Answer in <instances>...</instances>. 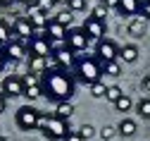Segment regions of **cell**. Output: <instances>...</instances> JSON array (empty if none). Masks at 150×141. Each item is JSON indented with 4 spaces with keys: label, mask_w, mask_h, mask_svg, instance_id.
Segmentation results:
<instances>
[{
    "label": "cell",
    "mask_w": 150,
    "mask_h": 141,
    "mask_svg": "<svg viewBox=\"0 0 150 141\" xmlns=\"http://www.w3.org/2000/svg\"><path fill=\"white\" fill-rule=\"evenodd\" d=\"M96 3H98V5H105V0H96Z\"/></svg>",
    "instance_id": "cell-42"
},
{
    "label": "cell",
    "mask_w": 150,
    "mask_h": 141,
    "mask_svg": "<svg viewBox=\"0 0 150 141\" xmlns=\"http://www.w3.org/2000/svg\"><path fill=\"white\" fill-rule=\"evenodd\" d=\"M136 110H138V115L143 120H150V98H141L138 105H136Z\"/></svg>",
    "instance_id": "cell-26"
},
{
    "label": "cell",
    "mask_w": 150,
    "mask_h": 141,
    "mask_svg": "<svg viewBox=\"0 0 150 141\" xmlns=\"http://www.w3.org/2000/svg\"><path fill=\"white\" fill-rule=\"evenodd\" d=\"M119 57L124 60V62H136V60H138V46H134V43L122 46L119 48Z\"/></svg>",
    "instance_id": "cell-17"
},
{
    "label": "cell",
    "mask_w": 150,
    "mask_h": 141,
    "mask_svg": "<svg viewBox=\"0 0 150 141\" xmlns=\"http://www.w3.org/2000/svg\"><path fill=\"white\" fill-rule=\"evenodd\" d=\"M117 132L122 136H134L136 134V122H134V120H129V117H124L122 122H119V127H117Z\"/></svg>",
    "instance_id": "cell-20"
},
{
    "label": "cell",
    "mask_w": 150,
    "mask_h": 141,
    "mask_svg": "<svg viewBox=\"0 0 150 141\" xmlns=\"http://www.w3.org/2000/svg\"><path fill=\"white\" fill-rule=\"evenodd\" d=\"M126 29H129V34H131V36H136V38H138V36H143V31H145V19H143V17H134V19L129 22V26H126Z\"/></svg>",
    "instance_id": "cell-19"
},
{
    "label": "cell",
    "mask_w": 150,
    "mask_h": 141,
    "mask_svg": "<svg viewBox=\"0 0 150 141\" xmlns=\"http://www.w3.org/2000/svg\"><path fill=\"white\" fill-rule=\"evenodd\" d=\"M5 108H7V98H5V93L0 91V115L5 112Z\"/></svg>",
    "instance_id": "cell-36"
},
{
    "label": "cell",
    "mask_w": 150,
    "mask_h": 141,
    "mask_svg": "<svg viewBox=\"0 0 150 141\" xmlns=\"http://www.w3.org/2000/svg\"><path fill=\"white\" fill-rule=\"evenodd\" d=\"M45 36L50 38V41H64V38H67V29L62 24H57L55 19H50V24L45 29Z\"/></svg>",
    "instance_id": "cell-16"
},
{
    "label": "cell",
    "mask_w": 150,
    "mask_h": 141,
    "mask_svg": "<svg viewBox=\"0 0 150 141\" xmlns=\"http://www.w3.org/2000/svg\"><path fill=\"white\" fill-rule=\"evenodd\" d=\"M103 74H107V77H119V74H122V65L117 62V60H115V62H105V65H103Z\"/></svg>",
    "instance_id": "cell-25"
},
{
    "label": "cell",
    "mask_w": 150,
    "mask_h": 141,
    "mask_svg": "<svg viewBox=\"0 0 150 141\" xmlns=\"http://www.w3.org/2000/svg\"><path fill=\"white\" fill-rule=\"evenodd\" d=\"M124 96V91H122V86H117V84H112V86H107V93H105V100H110V103H117V100Z\"/></svg>",
    "instance_id": "cell-22"
},
{
    "label": "cell",
    "mask_w": 150,
    "mask_h": 141,
    "mask_svg": "<svg viewBox=\"0 0 150 141\" xmlns=\"http://www.w3.org/2000/svg\"><path fill=\"white\" fill-rule=\"evenodd\" d=\"M88 89H91V96H93V98H105V93H107V86L103 84V79L96 82L93 86H88Z\"/></svg>",
    "instance_id": "cell-27"
},
{
    "label": "cell",
    "mask_w": 150,
    "mask_h": 141,
    "mask_svg": "<svg viewBox=\"0 0 150 141\" xmlns=\"http://www.w3.org/2000/svg\"><path fill=\"white\" fill-rule=\"evenodd\" d=\"M52 7H55V3H52V0H38V3H36V10H38V12H43V14H48Z\"/></svg>",
    "instance_id": "cell-31"
},
{
    "label": "cell",
    "mask_w": 150,
    "mask_h": 141,
    "mask_svg": "<svg viewBox=\"0 0 150 141\" xmlns=\"http://www.w3.org/2000/svg\"><path fill=\"white\" fill-rule=\"evenodd\" d=\"M0 91L5 93V98H17V96H24V82L22 77L17 74H7L0 84Z\"/></svg>",
    "instance_id": "cell-10"
},
{
    "label": "cell",
    "mask_w": 150,
    "mask_h": 141,
    "mask_svg": "<svg viewBox=\"0 0 150 141\" xmlns=\"http://www.w3.org/2000/svg\"><path fill=\"white\" fill-rule=\"evenodd\" d=\"M26 10H29V22H31L33 31H45V29H48V24H50L48 14L38 12V10H36V5H33V7H26Z\"/></svg>",
    "instance_id": "cell-15"
},
{
    "label": "cell",
    "mask_w": 150,
    "mask_h": 141,
    "mask_svg": "<svg viewBox=\"0 0 150 141\" xmlns=\"http://www.w3.org/2000/svg\"><path fill=\"white\" fill-rule=\"evenodd\" d=\"M41 89H43V96L52 100L55 105L69 103V98L76 91V77L60 67H48L41 74Z\"/></svg>",
    "instance_id": "cell-1"
},
{
    "label": "cell",
    "mask_w": 150,
    "mask_h": 141,
    "mask_svg": "<svg viewBox=\"0 0 150 141\" xmlns=\"http://www.w3.org/2000/svg\"><path fill=\"white\" fill-rule=\"evenodd\" d=\"M131 105H134V100H131L126 93H124V96L117 100V103H115V108H117L119 112H129V110H131Z\"/></svg>",
    "instance_id": "cell-28"
},
{
    "label": "cell",
    "mask_w": 150,
    "mask_h": 141,
    "mask_svg": "<svg viewBox=\"0 0 150 141\" xmlns=\"http://www.w3.org/2000/svg\"><path fill=\"white\" fill-rule=\"evenodd\" d=\"M48 69V60L45 57H29V74H43Z\"/></svg>",
    "instance_id": "cell-18"
},
{
    "label": "cell",
    "mask_w": 150,
    "mask_h": 141,
    "mask_svg": "<svg viewBox=\"0 0 150 141\" xmlns=\"http://www.w3.org/2000/svg\"><path fill=\"white\" fill-rule=\"evenodd\" d=\"M141 7H143V0H119V7H117V12L122 14V17H138L141 14Z\"/></svg>",
    "instance_id": "cell-14"
},
{
    "label": "cell",
    "mask_w": 150,
    "mask_h": 141,
    "mask_svg": "<svg viewBox=\"0 0 150 141\" xmlns=\"http://www.w3.org/2000/svg\"><path fill=\"white\" fill-rule=\"evenodd\" d=\"M88 38H86V34H83V29H67V38H64V46L71 50V53H81V50H86L88 48Z\"/></svg>",
    "instance_id": "cell-9"
},
{
    "label": "cell",
    "mask_w": 150,
    "mask_h": 141,
    "mask_svg": "<svg viewBox=\"0 0 150 141\" xmlns=\"http://www.w3.org/2000/svg\"><path fill=\"white\" fill-rule=\"evenodd\" d=\"M50 57H52V62H55V67H60V69H74V62H76V55H74L67 46H57V48H52V53H50Z\"/></svg>",
    "instance_id": "cell-8"
},
{
    "label": "cell",
    "mask_w": 150,
    "mask_h": 141,
    "mask_svg": "<svg viewBox=\"0 0 150 141\" xmlns=\"http://www.w3.org/2000/svg\"><path fill=\"white\" fill-rule=\"evenodd\" d=\"M10 29H12V36L19 38V41H29V38L36 34L33 26H31V22H29V17H17L14 22L10 24Z\"/></svg>",
    "instance_id": "cell-11"
},
{
    "label": "cell",
    "mask_w": 150,
    "mask_h": 141,
    "mask_svg": "<svg viewBox=\"0 0 150 141\" xmlns=\"http://www.w3.org/2000/svg\"><path fill=\"white\" fill-rule=\"evenodd\" d=\"M117 134V129L115 127H110V125H105L103 129H100V136H103V141H112V136Z\"/></svg>",
    "instance_id": "cell-32"
},
{
    "label": "cell",
    "mask_w": 150,
    "mask_h": 141,
    "mask_svg": "<svg viewBox=\"0 0 150 141\" xmlns=\"http://www.w3.org/2000/svg\"><path fill=\"white\" fill-rule=\"evenodd\" d=\"M71 19H74V12H71V10H60L57 14H55V22H57V24H62L64 29L71 24Z\"/></svg>",
    "instance_id": "cell-24"
},
{
    "label": "cell",
    "mask_w": 150,
    "mask_h": 141,
    "mask_svg": "<svg viewBox=\"0 0 150 141\" xmlns=\"http://www.w3.org/2000/svg\"><path fill=\"white\" fill-rule=\"evenodd\" d=\"M143 89H145V91H150V74H145V77H143Z\"/></svg>",
    "instance_id": "cell-39"
},
{
    "label": "cell",
    "mask_w": 150,
    "mask_h": 141,
    "mask_svg": "<svg viewBox=\"0 0 150 141\" xmlns=\"http://www.w3.org/2000/svg\"><path fill=\"white\" fill-rule=\"evenodd\" d=\"M7 67V53H5V46H0V72Z\"/></svg>",
    "instance_id": "cell-34"
},
{
    "label": "cell",
    "mask_w": 150,
    "mask_h": 141,
    "mask_svg": "<svg viewBox=\"0 0 150 141\" xmlns=\"http://www.w3.org/2000/svg\"><path fill=\"white\" fill-rule=\"evenodd\" d=\"M71 115H74V105H71V103H60V105H55V117L67 120V122H69Z\"/></svg>",
    "instance_id": "cell-21"
},
{
    "label": "cell",
    "mask_w": 150,
    "mask_h": 141,
    "mask_svg": "<svg viewBox=\"0 0 150 141\" xmlns=\"http://www.w3.org/2000/svg\"><path fill=\"white\" fill-rule=\"evenodd\" d=\"M79 134H81V136H83V139H91V136H93V134H96V129H93V127H91V125H83V127H81V129H79Z\"/></svg>",
    "instance_id": "cell-33"
},
{
    "label": "cell",
    "mask_w": 150,
    "mask_h": 141,
    "mask_svg": "<svg viewBox=\"0 0 150 141\" xmlns=\"http://www.w3.org/2000/svg\"><path fill=\"white\" fill-rule=\"evenodd\" d=\"M22 82H24V96L29 100H36V98H41L43 96V89H41V77H36V74H24L22 77Z\"/></svg>",
    "instance_id": "cell-12"
},
{
    "label": "cell",
    "mask_w": 150,
    "mask_h": 141,
    "mask_svg": "<svg viewBox=\"0 0 150 141\" xmlns=\"http://www.w3.org/2000/svg\"><path fill=\"white\" fill-rule=\"evenodd\" d=\"M67 10H71V12H83V10H86V0H67Z\"/></svg>",
    "instance_id": "cell-30"
},
{
    "label": "cell",
    "mask_w": 150,
    "mask_h": 141,
    "mask_svg": "<svg viewBox=\"0 0 150 141\" xmlns=\"http://www.w3.org/2000/svg\"><path fill=\"white\" fill-rule=\"evenodd\" d=\"M19 3H22V5H26V7H33L36 3H38V0H19Z\"/></svg>",
    "instance_id": "cell-40"
},
{
    "label": "cell",
    "mask_w": 150,
    "mask_h": 141,
    "mask_svg": "<svg viewBox=\"0 0 150 141\" xmlns=\"http://www.w3.org/2000/svg\"><path fill=\"white\" fill-rule=\"evenodd\" d=\"M26 48H29V57H45L52 53V41L43 34H33L29 41H26Z\"/></svg>",
    "instance_id": "cell-5"
},
{
    "label": "cell",
    "mask_w": 150,
    "mask_h": 141,
    "mask_svg": "<svg viewBox=\"0 0 150 141\" xmlns=\"http://www.w3.org/2000/svg\"><path fill=\"white\" fill-rule=\"evenodd\" d=\"M83 34H86V38L88 41H103L105 38V31H107V24L105 22H100V19H96V17H86L83 19Z\"/></svg>",
    "instance_id": "cell-7"
},
{
    "label": "cell",
    "mask_w": 150,
    "mask_h": 141,
    "mask_svg": "<svg viewBox=\"0 0 150 141\" xmlns=\"http://www.w3.org/2000/svg\"><path fill=\"white\" fill-rule=\"evenodd\" d=\"M41 120H43V115L36 108H31V105H22L19 110L14 112V122H17V127H19L22 132L41 129Z\"/></svg>",
    "instance_id": "cell-4"
},
{
    "label": "cell",
    "mask_w": 150,
    "mask_h": 141,
    "mask_svg": "<svg viewBox=\"0 0 150 141\" xmlns=\"http://www.w3.org/2000/svg\"><path fill=\"white\" fill-rule=\"evenodd\" d=\"M69 122L67 120H60V117H55V115H43L41 120V134L48 139V141H64V136L69 134Z\"/></svg>",
    "instance_id": "cell-3"
},
{
    "label": "cell",
    "mask_w": 150,
    "mask_h": 141,
    "mask_svg": "<svg viewBox=\"0 0 150 141\" xmlns=\"http://www.w3.org/2000/svg\"><path fill=\"white\" fill-rule=\"evenodd\" d=\"M64 141H83V136H81L79 132H69V134L64 136Z\"/></svg>",
    "instance_id": "cell-35"
},
{
    "label": "cell",
    "mask_w": 150,
    "mask_h": 141,
    "mask_svg": "<svg viewBox=\"0 0 150 141\" xmlns=\"http://www.w3.org/2000/svg\"><path fill=\"white\" fill-rule=\"evenodd\" d=\"M0 141H7V139H5V136H3V134H0Z\"/></svg>",
    "instance_id": "cell-43"
},
{
    "label": "cell",
    "mask_w": 150,
    "mask_h": 141,
    "mask_svg": "<svg viewBox=\"0 0 150 141\" xmlns=\"http://www.w3.org/2000/svg\"><path fill=\"white\" fill-rule=\"evenodd\" d=\"M12 3H14V0H0V10H7V7H12Z\"/></svg>",
    "instance_id": "cell-38"
},
{
    "label": "cell",
    "mask_w": 150,
    "mask_h": 141,
    "mask_svg": "<svg viewBox=\"0 0 150 141\" xmlns=\"http://www.w3.org/2000/svg\"><path fill=\"white\" fill-rule=\"evenodd\" d=\"M91 17H96V19H100V22H105V17H107V5H96L91 10Z\"/></svg>",
    "instance_id": "cell-29"
},
{
    "label": "cell",
    "mask_w": 150,
    "mask_h": 141,
    "mask_svg": "<svg viewBox=\"0 0 150 141\" xmlns=\"http://www.w3.org/2000/svg\"><path fill=\"white\" fill-rule=\"evenodd\" d=\"M12 29H10V24L5 22V19H0V46H7L10 41H12Z\"/></svg>",
    "instance_id": "cell-23"
},
{
    "label": "cell",
    "mask_w": 150,
    "mask_h": 141,
    "mask_svg": "<svg viewBox=\"0 0 150 141\" xmlns=\"http://www.w3.org/2000/svg\"><path fill=\"white\" fill-rule=\"evenodd\" d=\"M74 74H76V79L81 84L93 86L103 77V65L96 55H79L76 62H74Z\"/></svg>",
    "instance_id": "cell-2"
},
{
    "label": "cell",
    "mask_w": 150,
    "mask_h": 141,
    "mask_svg": "<svg viewBox=\"0 0 150 141\" xmlns=\"http://www.w3.org/2000/svg\"><path fill=\"white\" fill-rule=\"evenodd\" d=\"M5 53H7V62H19V60L26 57V41H19V38H12V41L5 46Z\"/></svg>",
    "instance_id": "cell-13"
},
{
    "label": "cell",
    "mask_w": 150,
    "mask_h": 141,
    "mask_svg": "<svg viewBox=\"0 0 150 141\" xmlns=\"http://www.w3.org/2000/svg\"><path fill=\"white\" fill-rule=\"evenodd\" d=\"M105 5H107V10H117L119 7V0H105Z\"/></svg>",
    "instance_id": "cell-37"
},
{
    "label": "cell",
    "mask_w": 150,
    "mask_h": 141,
    "mask_svg": "<svg viewBox=\"0 0 150 141\" xmlns=\"http://www.w3.org/2000/svg\"><path fill=\"white\" fill-rule=\"evenodd\" d=\"M55 5H67V0H52Z\"/></svg>",
    "instance_id": "cell-41"
},
{
    "label": "cell",
    "mask_w": 150,
    "mask_h": 141,
    "mask_svg": "<svg viewBox=\"0 0 150 141\" xmlns=\"http://www.w3.org/2000/svg\"><path fill=\"white\" fill-rule=\"evenodd\" d=\"M96 57L100 60V65L115 62V60L119 57V46L112 41V38H103V41L96 43Z\"/></svg>",
    "instance_id": "cell-6"
}]
</instances>
